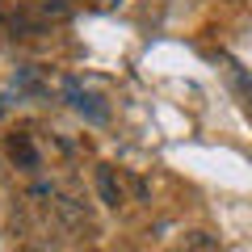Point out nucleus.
<instances>
[{
	"label": "nucleus",
	"mask_w": 252,
	"mask_h": 252,
	"mask_svg": "<svg viewBox=\"0 0 252 252\" xmlns=\"http://www.w3.org/2000/svg\"><path fill=\"white\" fill-rule=\"evenodd\" d=\"M51 210H55V219H59L72 235H93V231H97L89 202L76 198V193H55V198H51Z\"/></svg>",
	"instance_id": "f257e3e1"
},
{
	"label": "nucleus",
	"mask_w": 252,
	"mask_h": 252,
	"mask_svg": "<svg viewBox=\"0 0 252 252\" xmlns=\"http://www.w3.org/2000/svg\"><path fill=\"white\" fill-rule=\"evenodd\" d=\"M4 156H9L21 172H38V168H42V152H38L34 139L21 135V130H13V135L4 139Z\"/></svg>",
	"instance_id": "f03ea898"
},
{
	"label": "nucleus",
	"mask_w": 252,
	"mask_h": 252,
	"mask_svg": "<svg viewBox=\"0 0 252 252\" xmlns=\"http://www.w3.org/2000/svg\"><path fill=\"white\" fill-rule=\"evenodd\" d=\"M63 93H67V101H72L76 109H80L84 118H93V122H105L109 118V109H105V101L97 97V93H89V89H80L76 80H67L63 84Z\"/></svg>",
	"instance_id": "7ed1b4c3"
},
{
	"label": "nucleus",
	"mask_w": 252,
	"mask_h": 252,
	"mask_svg": "<svg viewBox=\"0 0 252 252\" xmlns=\"http://www.w3.org/2000/svg\"><path fill=\"white\" fill-rule=\"evenodd\" d=\"M93 181H97V198L105 202L109 210H118L126 202V189H122V181H118V172L109 168V164H97V177Z\"/></svg>",
	"instance_id": "20e7f679"
},
{
	"label": "nucleus",
	"mask_w": 252,
	"mask_h": 252,
	"mask_svg": "<svg viewBox=\"0 0 252 252\" xmlns=\"http://www.w3.org/2000/svg\"><path fill=\"white\" fill-rule=\"evenodd\" d=\"M30 13L42 26H63V21L72 17V0H30Z\"/></svg>",
	"instance_id": "39448f33"
},
{
	"label": "nucleus",
	"mask_w": 252,
	"mask_h": 252,
	"mask_svg": "<svg viewBox=\"0 0 252 252\" xmlns=\"http://www.w3.org/2000/svg\"><path fill=\"white\" fill-rule=\"evenodd\" d=\"M185 252H219V235H210V231H185V244H181Z\"/></svg>",
	"instance_id": "423d86ee"
},
{
	"label": "nucleus",
	"mask_w": 252,
	"mask_h": 252,
	"mask_svg": "<svg viewBox=\"0 0 252 252\" xmlns=\"http://www.w3.org/2000/svg\"><path fill=\"white\" fill-rule=\"evenodd\" d=\"M126 181H130V189H135V198H147V185L139 177H126Z\"/></svg>",
	"instance_id": "0eeeda50"
},
{
	"label": "nucleus",
	"mask_w": 252,
	"mask_h": 252,
	"mask_svg": "<svg viewBox=\"0 0 252 252\" xmlns=\"http://www.w3.org/2000/svg\"><path fill=\"white\" fill-rule=\"evenodd\" d=\"M17 252H55L51 244H26V248H17Z\"/></svg>",
	"instance_id": "6e6552de"
},
{
	"label": "nucleus",
	"mask_w": 252,
	"mask_h": 252,
	"mask_svg": "<svg viewBox=\"0 0 252 252\" xmlns=\"http://www.w3.org/2000/svg\"><path fill=\"white\" fill-rule=\"evenodd\" d=\"M80 4H105V0H80Z\"/></svg>",
	"instance_id": "1a4fd4ad"
},
{
	"label": "nucleus",
	"mask_w": 252,
	"mask_h": 252,
	"mask_svg": "<svg viewBox=\"0 0 252 252\" xmlns=\"http://www.w3.org/2000/svg\"><path fill=\"white\" fill-rule=\"evenodd\" d=\"M177 252H185V248H177Z\"/></svg>",
	"instance_id": "9d476101"
}]
</instances>
